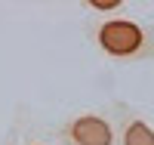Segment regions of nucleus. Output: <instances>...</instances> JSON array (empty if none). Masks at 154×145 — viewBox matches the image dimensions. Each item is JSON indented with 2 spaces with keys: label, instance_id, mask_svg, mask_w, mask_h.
Instances as JSON below:
<instances>
[{
  "label": "nucleus",
  "instance_id": "nucleus-4",
  "mask_svg": "<svg viewBox=\"0 0 154 145\" xmlns=\"http://www.w3.org/2000/svg\"><path fill=\"white\" fill-rule=\"evenodd\" d=\"M19 145H53L49 130H43L40 124L31 117L28 105H19Z\"/></svg>",
  "mask_w": 154,
  "mask_h": 145
},
{
  "label": "nucleus",
  "instance_id": "nucleus-6",
  "mask_svg": "<svg viewBox=\"0 0 154 145\" xmlns=\"http://www.w3.org/2000/svg\"><path fill=\"white\" fill-rule=\"evenodd\" d=\"M0 145H19V111H16V117H12V124L6 127V133H3V139H0Z\"/></svg>",
  "mask_w": 154,
  "mask_h": 145
},
{
  "label": "nucleus",
  "instance_id": "nucleus-1",
  "mask_svg": "<svg viewBox=\"0 0 154 145\" xmlns=\"http://www.w3.org/2000/svg\"><path fill=\"white\" fill-rule=\"evenodd\" d=\"M86 37L93 49L111 65L154 62V25L123 12L114 19H89Z\"/></svg>",
  "mask_w": 154,
  "mask_h": 145
},
{
  "label": "nucleus",
  "instance_id": "nucleus-5",
  "mask_svg": "<svg viewBox=\"0 0 154 145\" xmlns=\"http://www.w3.org/2000/svg\"><path fill=\"white\" fill-rule=\"evenodd\" d=\"M80 9L89 12L93 19H114V16H123L130 6H126L123 0H83Z\"/></svg>",
  "mask_w": 154,
  "mask_h": 145
},
{
  "label": "nucleus",
  "instance_id": "nucleus-3",
  "mask_svg": "<svg viewBox=\"0 0 154 145\" xmlns=\"http://www.w3.org/2000/svg\"><path fill=\"white\" fill-rule=\"evenodd\" d=\"M108 111L117 127V145H154V124L142 108L117 99L108 105Z\"/></svg>",
  "mask_w": 154,
  "mask_h": 145
},
{
  "label": "nucleus",
  "instance_id": "nucleus-2",
  "mask_svg": "<svg viewBox=\"0 0 154 145\" xmlns=\"http://www.w3.org/2000/svg\"><path fill=\"white\" fill-rule=\"evenodd\" d=\"M53 145H117V127L108 108H80L49 130Z\"/></svg>",
  "mask_w": 154,
  "mask_h": 145
}]
</instances>
